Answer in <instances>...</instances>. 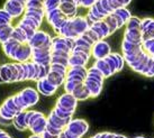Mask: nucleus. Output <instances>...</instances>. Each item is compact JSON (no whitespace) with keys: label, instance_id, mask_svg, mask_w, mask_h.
Masks as SVG:
<instances>
[{"label":"nucleus","instance_id":"1","mask_svg":"<svg viewBox=\"0 0 154 138\" xmlns=\"http://www.w3.org/2000/svg\"><path fill=\"white\" fill-rule=\"evenodd\" d=\"M15 104L22 111H25L27 108H30L38 102L39 100V92L33 88H25L19 93L13 95Z\"/></svg>","mask_w":154,"mask_h":138},{"label":"nucleus","instance_id":"2","mask_svg":"<svg viewBox=\"0 0 154 138\" xmlns=\"http://www.w3.org/2000/svg\"><path fill=\"white\" fill-rule=\"evenodd\" d=\"M28 44L32 48H50L52 50V37L43 30H37L34 36L32 37V39L28 42Z\"/></svg>","mask_w":154,"mask_h":138},{"label":"nucleus","instance_id":"3","mask_svg":"<svg viewBox=\"0 0 154 138\" xmlns=\"http://www.w3.org/2000/svg\"><path fill=\"white\" fill-rule=\"evenodd\" d=\"M78 104V99L72 94V93H69V92H65L62 95L59 97V99L56 101L55 107L62 109L64 111L71 112V113H74L75 111V108H77Z\"/></svg>","mask_w":154,"mask_h":138},{"label":"nucleus","instance_id":"4","mask_svg":"<svg viewBox=\"0 0 154 138\" xmlns=\"http://www.w3.org/2000/svg\"><path fill=\"white\" fill-rule=\"evenodd\" d=\"M32 61L42 66H50L52 63V50L50 48H33Z\"/></svg>","mask_w":154,"mask_h":138},{"label":"nucleus","instance_id":"5","mask_svg":"<svg viewBox=\"0 0 154 138\" xmlns=\"http://www.w3.org/2000/svg\"><path fill=\"white\" fill-rule=\"evenodd\" d=\"M70 22H71V29L77 36V38L85 34L91 27L89 22L87 20V18L82 17V16H75L74 18H70Z\"/></svg>","mask_w":154,"mask_h":138},{"label":"nucleus","instance_id":"6","mask_svg":"<svg viewBox=\"0 0 154 138\" xmlns=\"http://www.w3.org/2000/svg\"><path fill=\"white\" fill-rule=\"evenodd\" d=\"M4 9L9 13L13 18H18L25 14L26 4L19 2L17 0H7L4 4Z\"/></svg>","mask_w":154,"mask_h":138},{"label":"nucleus","instance_id":"7","mask_svg":"<svg viewBox=\"0 0 154 138\" xmlns=\"http://www.w3.org/2000/svg\"><path fill=\"white\" fill-rule=\"evenodd\" d=\"M110 54V46L107 42H105L103 39H100L97 43L94 44L92 50H91V55L94 56L96 60H101L107 57Z\"/></svg>","mask_w":154,"mask_h":138},{"label":"nucleus","instance_id":"8","mask_svg":"<svg viewBox=\"0 0 154 138\" xmlns=\"http://www.w3.org/2000/svg\"><path fill=\"white\" fill-rule=\"evenodd\" d=\"M32 56H33V48L30 47L28 43H25L18 47L17 52L11 60L15 62H19V63H26V62L32 61Z\"/></svg>","mask_w":154,"mask_h":138},{"label":"nucleus","instance_id":"9","mask_svg":"<svg viewBox=\"0 0 154 138\" xmlns=\"http://www.w3.org/2000/svg\"><path fill=\"white\" fill-rule=\"evenodd\" d=\"M65 128H68L74 135H77L79 137H82L88 131L89 126H88V122L86 120H83V119H72Z\"/></svg>","mask_w":154,"mask_h":138},{"label":"nucleus","instance_id":"10","mask_svg":"<svg viewBox=\"0 0 154 138\" xmlns=\"http://www.w3.org/2000/svg\"><path fill=\"white\" fill-rule=\"evenodd\" d=\"M103 80L98 78H94V76H89L87 75V79L85 80V86L88 88L91 97H98L100 92L103 90Z\"/></svg>","mask_w":154,"mask_h":138},{"label":"nucleus","instance_id":"11","mask_svg":"<svg viewBox=\"0 0 154 138\" xmlns=\"http://www.w3.org/2000/svg\"><path fill=\"white\" fill-rule=\"evenodd\" d=\"M55 86H53L46 78L41 79L38 81H36V90L38 91L41 94L45 95V97H51L55 93L56 91Z\"/></svg>","mask_w":154,"mask_h":138},{"label":"nucleus","instance_id":"12","mask_svg":"<svg viewBox=\"0 0 154 138\" xmlns=\"http://www.w3.org/2000/svg\"><path fill=\"white\" fill-rule=\"evenodd\" d=\"M78 6L77 2L74 1H61V4L59 8L63 13L65 17L68 18H74L77 16L78 13Z\"/></svg>","mask_w":154,"mask_h":138},{"label":"nucleus","instance_id":"13","mask_svg":"<svg viewBox=\"0 0 154 138\" xmlns=\"http://www.w3.org/2000/svg\"><path fill=\"white\" fill-rule=\"evenodd\" d=\"M142 34L143 40L154 38V19L145 18L142 20Z\"/></svg>","mask_w":154,"mask_h":138},{"label":"nucleus","instance_id":"14","mask_svg":"<svg viewBox=\"0 0 154 138\" xmlns=\"http://www.w3.org/2000/svg\"><path fill=\"white\" fill-rule=\"evenodd\" d=\"M20 45H22V43H19V42H17V40H15L14 38H10L9 40H7V42H5V43L1 44L5 55L10 57V58H13L14 55H15L16 52H17L18 47H19Z\"/></svg>","mask_w":154,"mask_h":138},{"label":"nucleus","instance_id":"15","mask_svg":"<svg viewBox=\"0 0 154 138\" xmlns=\"http://www.w3.org/2000/svg\"><path fill=\"white\" fill-rule=\"evenodd\" d=\"M90 28L96 32V34L98 35L100 39H103L105 37H107V36L111 35L110 29H109V27H108V25L106 24V22H105L103 19V20H99V22H94V24H92Z\"/></svg>","mask_w":154,"mask_h":138},{"label":"nucleus","instance_id":"16","mask_svg":"<svg viewBox=\"0 0 154 138\" xmlns=\"http://www.w3.org/2000/svg\"><path fill=\"white\" fill-rule=\"evenodd\" d=\"M47 121H48V124H51L53 127L59 128V129H62V130L64 129L65 127L69 125V122H70V121L64 120V119H62L61 117L57 116L54 110H52V111L50 112V115L47 117Z\"/></svg>","mask_w":154,"mask_h":138},{"label":"nucleus","instance_id":"17","mask_svg":"<svg viewBox=\"0 0 154 138\" xmlns=\"http://www.w3.org/2000/svg\"><path fill=\"white\" fill-rule=\"evenodd\" d=\"M47 126V117L42 116L41 118H38L36 121H34L32 126L29 127L30 131L35 135H42L46 130Z\"/></svg>","mask_w":154,"mask_h":138},{"label":"nucleus","instance_id":"18","mask_svg":"<svg viewBox=\"0 0 154 138\" xmlns=\"http://www.w3.org/2000/svg\"><path fill=\"white\" fill-rule=\"evenodd\" d=\"M52 50L71 53V50L66 42V37H62V36H55L52 38Z\"/></svg>","mask_w":154,"mask_h":138},{"label":"nucleus","instance_id":"19","mask_svg":"<svg viewBox=\"0 0 154 138\" xmlns=\"http://www.w3.org/2000/svg\"><path fill=\"white\" fill-rule=\"evenodd\" d=\"M85 82V79L80 78V76H66L64 82V90L65 92L72 93L73 90L77 88L79 84Z\"/></svg>","mask_w":154,"mask_h":138},{"label":"nucleus","instance_id":"20","mask_svg":"<svg viewBox=\"0 0 154 138\" xmlns=\"http://www.w3.org/2000/svg\"><path fill=\"white\" fill-rule=\"evenodd\" d=\"M124 38L134 42V43H143V34L141 29H126Z\"/></svg>","mask_w":154,"mask_h":138},{"label":"nucleus","instance_id":"21","mask_svg":"<svg viewBox=\"0 0 154 138\" xmlns=\"http://www.w3.org/2000/svg\"><path fill=\"white\" fill-rule=\"evenodd\" d=\"M25 111H22L17 113L15 118L13 119V125L15 126V128L20 131H24V130L28 129V126L26 124V119H25Z\"/></svg>","mask_w":154,"mask_h":138},{"label":"nucleus","instance_id":"22","mask_svg":"<svg viewBox=\"0 0 154 138\" xmlns=\"http://www.w3.org/2000/svg\"><path fill=\"white\" fill-rule=\"evenodd\" d=\"M63 17H65V16L63 15V13L61 11L60 8L48 10V11H46V14H45V19H46L47 22H48L50 25H53L54 22H57L59 19H61V18H63Z\"/></svg>","mask_w":154,"mask_h":138},{"label":"nucleus","instance_id":"23","mask_svg":"<svg viewBox=\"0 0 154 138\" xmlns=\"http://www.w3.org/2000/svg\"><path fill=\"white\" fill-rule=\"evenodd\" d=\"M72 94L74 95L78 100H86L91 97L89 90H88V88L85 86V82L81 83V84H79V86L73 90Z\"/></svg>","mask_w":154,"mask_h":138},{"label":"nucleus","instance_id":"24","mask_svg":"<svg viewBox=\"0 0 154 138\" xmlns=\"http://www.w3.org/2000/svg\"><path fill=\"white\" fill-rule=\"evenodd\" d=\"M14 29H15V26H13L11 24H7L0 27V43L2 44L11 38Z\"/></svg>","mask_w":154,"mask_h":138},{"label":"nucleus","instance_id":"25","mask_svg":"<svg viewBox=\"0 0 154 138\" xmlns=\"http://www.w3.org/2000/svg\"><path fill=\"white\" fill-rule=\"evenodd\" d=\"M46 79L53 84V86H55L56 88H59L60 86L64 84L66 76H64V75H62V74H60V73L53 72V71H50L48 74H47Z\"/></svg>","mask_w":154,"mask_h":138},{"label":"nucleus","instance_id":"26","mask_svg":"<svg viewBox=\"0 0 154 138\" xmlns=\"http://www.w3.org/2000/svg\"><path fill=\"white\" fill-rule=\"evenodd\" d=\"M88 75V70L86 69V66H72V68H69L68 74L66 76H80V78L87 79Z\"/></svg>","mask_w":154,"mask_h":138},{"label":"nucleus","instance_id":"27","mask_svg":"<svg viewBox=\"0 0 154 138\" xmlns=\"http://www.w3.org/2000/svg\"><path fill=\"white\" fill-rule=\"evenodd\" d=\"M94 66L96 68H98L101 72H103V76L105 78H109L110 75H112V71H111L110 66L109 64L107 63V61L105 60V58H101V60H97L96 61V63H94Z\"/></svg>","mask_w":154,"mask_h":138},{"label":"nucleus","instance_id":"28","mask_svg":"<svg viewBox=\"0 0 154 138\" xmlns=\"http://www.w3.org/2000/svg\"><path fill=\"white\" fill-rule=\"evenodd\" d=\"M143 48V43H134V42H129L127 39L123 40V44H122V50H123V53H129V52H134V51H137V50H141Z\"/></svg>","mask_w":154,"mask_h":138},{"label":"nucleus","instance_id":"29","mask_svg":"<svg viewBox=\"0 0 154 138\" xmlns=\"http://www.w3.org/2000/svg\"><path fill=\"white\" fill-rule=\"evenodd\" d=\"M88 63V61L86 58H83L82 56L77 55V54H72L69 57V68L72 66H86V64Z\"/></svg>","mask_w":154,"mask_h":138},{"label":"nucleus","instance_id":"30","mask_svg":"<svg viewBox=\"0 0 154 138\" xmlns=\"http://www.w3.org/2000/svg\"><path fill=\"white\" fill-rule=\"evenodd\" d=\"M11 38H14L15 40H17V42H19V43H22V44L28 43V39H27L26 34L23 32V29H20L18 26H15V29H14V32H13Z\"/></svg>","mask_w":154,"mask_h":138},{"label":"nucleus","instance_id":"31","mask_svg":"<svg viewBox=\"0 0 154 138\" xmlns=\"http://www.w3.org/2000/svg\"><path fill=\"white\" fill-rule=\"evenodd\" d=\"M16 115H17L16 112H14L11 109L8 108L5 104H2L0 106V117H2L5 119H7V120L13 121V119L15 118Z\"/></svg>","mask_w":154,"mask_h":138},{"label":"nucleus","instance_id":"32","mask_svg":"<svg viewBox=\"0 0 154 138\" xmlns=\"http://www.w3.org/2000/svg\"><path fill=\"white\" fill-rule=\"evenodd\" d=\"M105 22H106V24L108 25V27H109V29H110V34H114L116 30L119 28V25H118V22H117V19H116V17L112 15V14H110V15H108L107 17L103 19Z\"/></svg>","mask_w":154,"mask_h":138},{"label":"nucleus","instance_id":"33","mask_svg":"<svg viewBox=\"0 0 154 138\" xmlns=\"http://www.w3.org/2000/svg\"><path fill=\"white\" fill-rule=\"evenodd\" d=\"M17 26L20 28V29H23V32L26 34V36H27V39H28V42H29L30 39H32V37L35 35V33L37 32L36 29H34V28H32L30 26H28V25H26L25 22H23L22 20H19V22L17 24Z\"/></svg>","mask_w":154,"mask_h":138},{"label":"nucleus","instance_id":"34","mask_svg":"<svg viewBox=\"0 0 154 138\" xmlns=\"http://www.w3.org/2000/svg\"><path fill=\"white\" fill-rule=\"evenodd\" d=\"M68 70L69 68H66V66L62 64H57V63H51V65H50V71L60 73L62 75H64V76H66V74H68Z\"/></svg>","mask_w":154,"mask_h":138},{"label":"nucleus","instance_id":"35","mask_svg":"<svg viewBox=\"0 0 154 138\" xmlns=\"http://www.w3.org/2000/svg\"><path fill=\"white\" fill-rule=\"evenodd\" d=\"M127 29H141L142 30V20L137 17H131L127 22Z\"/></svg>","mask_w":154,"mask_h":138},{"label":"nucleus","instance_id":"36","mask_svg":"<svg viewBox=\"0 0 154 138\" xmlns=\"http://www.w3.org/2000/svg\"><path fill=\"white\" fill-rule=\"evenodd\" d=\"M13 19L14 18L4 8L0 9V27L4 26V25H7V24H11Z\"/></svg>","mask_w":154,"mask_h":138},{"label":"nucleus","instance_id":"37","mask_svg":"<svg viewBox=\"0 0 154 138\" xmlns=\"http://www.w3.org/2000/svg\"><path fill=\"white\" fill-rule=\"evenodd\" d=\"M114 13L117 14L126 24H127V22H128L129 19H131V17H132V15H131V13L126 9V7H120V8L116 9Z\"/></svg>","mask_w":154,"mask_h":138},{"label":"nucleus","instance_id":"38","mask_svg":"<svg viewBox=\"0 0 154 138\" xmlns=\"http://www.w3.org/2000/svg\"><path fill=\"white\" fill-rule=\"evenodd\" d=\"M26 8L29 9H44V0H27L26 2Z\"/></svg>","mask_w":154,"mask_h":138},{"label":"nucleus","instance_id":"39","mask_svg":"<svg viewBox=\"0 0 154 138\" xmlns=\"http://www.w3.org/2000/svg\"><path fill=\"white\" fill-rule=\"evenodd\" d=\"M61 4V0H44V7L45 11L52 10V9L59 8Z\"/></svg>","mask_w":154,"mask_h":138},{"label":"nucleus","instance_id":"40","mask_svg":"<svg viewBox=\"0 0 154 138\" xmlns=\"http://www.w3.org/2000/svg\"><path fill=\"white\" fill-rule=\"evenodd\" d=\"M143 48L149 53V55L154 56V38L143 40Z\"/></svg>","mask_w":154,"mask_h":138},{"label":"nucleus","instance_id":"41","mask_svg":"<svg viewBox=\"0 0 154 138\" xmlns=\"http://www.w3.org/2000/svg\"><path fill=\"white\" fill-rule=\"evenodd\" d=\"M53 110H54L56 115H57L59 117H61L62 119H64V120H68V121H71V120H72L73 113H71V112L64 111V110H62V109L57 108V107H55V108L53 109Z\"/></svg>","mask_w":154,"mask_h":138},{"label":"nucleus","instance_id":"42","mask_svg":"<svg viewBox=\"0 0 154 138\" xmlns=\"http://www.w3.org/2000/svg\"><path fill=\"white\" fill-rule=\"evenodd\" d=\"M8 108H10L11 110H13L14 112H16V113H19V112H22V110L18 108L17 107V104H15V100H14V97H9L8 99H6L5 100V102H4Z\"/></svg>","mask_w":154,"mask_h":138},{"label":"nucleus","instance_id":"43","mask_svg":"<svg viewBox=\"0 0 154 138\" xmlns=\"http://www.w3.org/2000/svg\"><path fill=\"white\" fill-rule=\"evenodd\" d=\"M52 63H57V64H62L69 68V57L65 56H59V55H52Z\"/></svg>","mask_w":154,"mask_h":138},{"label":"nucleus","instance_id":"44","mask_svg":"<svg viewBox=\"0 0 154 138\" xmlns=\"http://www.w3.org/2000/svg\"><path fill=\"white\" fill-rule=\"evenodd\" d=\"M68 20V17H63V18H61V19H59L57 22H55L53 25H51L52 27H53V29H54V32H55L56 34H59L60 33V30L61 28L63 27V25L65 24V22Z\"/></svg>","mask_w":154,"mask_h":138},{"label":"nucleus","instance_id":"45","mask_svg":"<svg viewBox=\"0 0 154 138\" xmlns=\"http://www.w3.org/2000/svg\"><path fill=\"white\" fill-rule=\"evenodd\" d=\"M79 7H82V8H91L96 2L97 0H75Z\"/></svg>","mask_w":154,"mask_h":138},{"label":"nucleus","instance_id":"46","mask_svg":"<svg viewBox=\"0 0 154 138\" xmlns=\"http://www.w3.org/2000/svg\"><path fill=\"white\" fill-rule=\"evenodd\" d=\"M150 56L151 55H149V54H147V55L145 56V58H144V60L142 61L141 63H140V64L137 65V66H135V68H134V71H135V72H140V73H142V71H143V69H144V68H145V65L147 64V62H149V58H150Z\"/></svg>","mask_w":154,"mask_h":138},{"label":"nucleus","instance_id":"47","mask_svg":"<svg viewBox=\"0 0 154 138\" xmlns=\"http://www.w3.org/2000/svg\"><path fill=\"white\" fill-rule=\"evenodd\" d=\"M112 55H114V57H115V60H116L118 71H120V70L123 69V66H124V61H125L124 56L119 55V54H117V53H112Z\"/></svg>","mask_w":154,"mask_h":138},{"label":"nucleus","instance_id":"48","mask_svg":"<svg viewBox=\"0 0 154 138\" xmlns=\"http://www.w3.org/2000/svg\"><path fill=\"white\" fill-rule=\"evenodd\" d=\"M98 1H99V4H101V7H103V8L105 9V10H106L108 14H109V15L114 13V9L111 8L109 0H98Z\"/></svg>","mask_w":154,"mask_h":138},{"label":"nucleus","instance_id":"49","mask_svg":"<svg viewBox=\"0 0 154 138\" xmlns=\"http://www.w3.org/2000/svg\"><path fill=\"white\" fill-rule=\"evenodd\" d=\"M42 116H44L43 113L41 111H32V116H30V120H29V125H28V129H29V127L32 126V124L34 122V121H36L38 118H41Z\"/></svg>","mask_w":154,"mask_h":138},{"label":"nucleus","instance_id":"50","mask_svg":"<svg viewBox=\"0 0 154 138\" xmlns=\"http://www.w3.org/2000/svg\"><path fill=\"white\" fill-rule=\"evenodd\" d=\"M46 130H47V131H50L51 134L55 135V136H60L61 133L63 131L62 129H59V128H55V127H53V126H52L51 124H48V121H47Z\"/></svg>","mask_w":154,"mask_h":138},{"label":"nucleus","instance_id":"51","mask_svg":"<svg viewBox=\"0 0 154 138\" xmlns=\"http://www.w3.org/2000/svg\"><path fill=\"white\" fill-rule=\"evenodd\" d=\"M62 133H63V135H64L66 138H81V137H79V136H77V135H74L72 131H70L68 128H64Z\"/></svg>","mask_w":154,"mask_h":138},{"label":"nucleus","instance_id":"52","mask_svg":"<svg viewBox=\"0 0 154 138\" xmlns=\"http://www.w3.org/2000/svg\"><path fill=\"white\" fill-rule=\"evenodd\" d=\"M99 138H116V134L103 133V134H99Z\"/></svg>","mask_w":154,"mask_h":138},{"label":"nucleus","instance_id":"53","mask_svg":"<svg viewBox=\"0 0 154 138\" xmlns=\"http://www.w3.org/2000/svg\"><path fill=\"white\" fill-rule=\"evenodd\" d=\"M42 136H43V138H59V136H55V135L51 134L50 131H47V130H45L43 134H42Z\"/></svg>","mask_w":154,"mask_h":138},{"label":"nucleus","instance_id":"54","mask_svg":"<svg viewBox=\"0 0 154 138\" xmlns=\"http://www.w3.org/2000/svg\"><path fill=\"white\" fill-rule=\"evenodd\" d=\"M118 1V4H120V7H126V6H128L131 4V1L132 0H117Z\"/></svg>","mask_w":154,"mask_h":138},{"label":"nucleus","instance_id":"55","mask_svg":"<svg viewBox=\"0 0 154 138\" xmlns=\"http://www.w3.org/2000/svg\"><path fill=\"white\" fill-rule=\"evenodd\" d=\"M6 136H8V135H7V133H6V131H4L2 129H0V138H4V137H6Z\"/></svg>","mask_w":154,"mask_h":138},{"label":"nucleus","instance_id":"56","mask_svg":"<svg viewBox=\"0 0 154 138\" xmlns=\"http://www.w3.org/2000/svg\"><path fill=\"white\" fill-rule=\"evenodd\" d=\"M29 138H43V136H42V135H35V134H33Z\"/></svg>","mask_w":154,"mask_h":138},{"label":"nucleus","instance_id":"57","mask_svg":"<svg viewBox=\"0 0 154 138\" xmlns=\"http://www.w3.org/2000/svg\"><path fill=\"white\" fill-rule=\"evenodd\" d=\"M17 1L22 2V4H26V2H27V0H17Z\"/></svg>","mask_w":154,"mask_h":138},{"label":"nucleus","instance_id":"58","mask_svg":"<svg viewBox=\"0 0 154 138\" xmlns=\"http://www.w3.org/2000/svg\"><path fill=\"white\" fill-rule=\"evenodd\" d=\"M116 138H126V137L122 136V135H116Z\"/></svg>","mask_w":154,"mask_h":138},{"label":"nucleus","instance_id":"59","mask_svg":"<svg viewBox=\"0 0 154 138\" xmlns=\"http://www.w3.org/2000/svg\"><path fill=\"white\" fill-rule=\"evenodd\" d=\"M0 83H5L4 80H2V78H1V75H0Z\"/></svg>","mask_w":154,"mask_h":138},{"label":"nucleus","instance_id":"60","mask_svg":"<svg viewBox=\"0 0 154 138\" xmlns=\"http://www.w3.org/2000/svg\"><path fill=\"white\" fill-rule=\"evenodd\" d=\"M4 138H11L10 136H6V137H4Z\"/></svg>","mask_w":154,"mask_h":138},{"label":"nucleus","instance_id":"61","mask_svg":"<svg viewBox=\"0 0 154 138\" xmlns=\"http://www.w3.org/2000/svg\"><path fill=\"white\" fill-rule=\"evenodd\" d=\"M136 138H144V137H136Z\"/></svg>","mask_w":154,"mask_h":138},{"label":"nucleus","instance_id":"62","mask_svg":"<svg viewBox=\"0 0 154 138\" xmlns=\"http://www.w3.org/2000/svg\"><path fill=\"white\" fill-rule=\"evenodd\" d=\"M152 57H153V60H154V56H152Z\"/></svg>","mask_w":154,"mask_h":138}]
</instances>
